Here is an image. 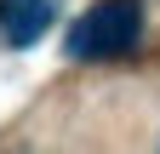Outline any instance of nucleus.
<instances>
[{
  "label": "nucleus",
  "mask_w": 160,
  "mask_h": 154,
  "mask_svg": "<svg viewBox=\"0 0 160 154\" xmlns=\"http://www.w3.org/2000/svg\"><path fill=\"white\" fill-rule=\"evenodd\" d=\"M137 40H143V0H97L69 29V57L103 63V57H126Z\"/></svg>",
  "instance_id": "nucleus-1"
},
{
  "label": "nucleus",
  "mask_w": 160,
  "mask_h": 154,
  "mask_svg": "<svg viewBox=\"0 0 160 154\" xmlns=\"http://www.w3.org/2000/svg\"><path fill=\"white\" fill-rule=\"evenodd\" d=\"M57 23V0H0V34L6 46H34Z\"/></svg>",
  "instance_id": "nucleus-2"
}]
</instances>
